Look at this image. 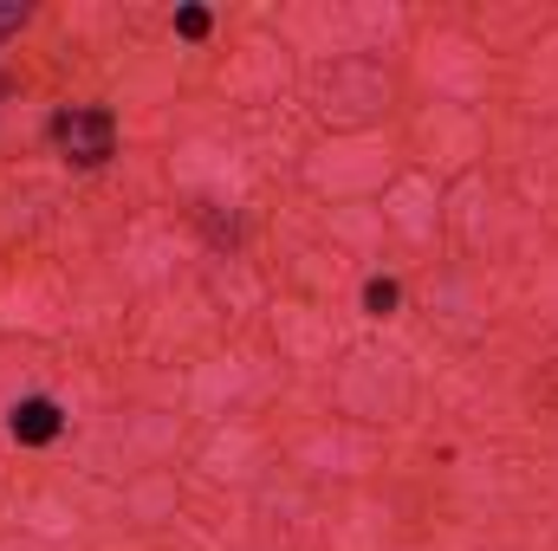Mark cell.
I'll return each mask as SVG.
<instances>
[{"mask_svg":"<svg viewBox=\"0 0 558 551\" xmlns=\"http://www.w3.org/2000/svg\"><path fill=\"white\" fill-rule=\"evenodd\" d=\"M52 143H59V156H65V162L98 169V162L111 156V143H118V124H111V111L72 105V111H59V118H52Z\"/></svg>","mask_w":558,"mask_h":551,"instance_id":"obj_1","label":"cell"},{"mask_svg":"<svg viewBox=\"0 0 558 551\" xmlns=\"http://www.w3.org/2000/svg\"><path fill=\"white\" fill-rule=\"evenodd\" d=\"M13 434H20V441H52V434H59V403H52V396L13 403Z\"/></svg>","mask_w":558,"mask_h":551,"instance_id":"obj_2","label":"cell"},{"mask_svg":"<svg viewBox=\"0 0 558 551\" xmlns=\"http://www.w3.org/2000/svg\"><path fill=\"white\" fill-rule=\"evenodd\" d=\"M175 26H182V33H189V39H202V33H208V13H195V7H189V13H182V20H175Z\"/></svg>","mask_w":558,"mask_h":551,"instance_id":"obj_3","label":"cell"},{"mask_svg":"<svg viewBox=\"0 0 558 551\" xmlns=\"http://www.w3.org/2000/svg\"><path fill=\"white\" fill-rule=\"evenodd\" d=\"M390 305H397V285H371V311H377V318H384V311H390Z\"/></svg>","mask_w":558,"mask_h":551,"instance_id":"obj_4","label":"cell"}]
</instances>
